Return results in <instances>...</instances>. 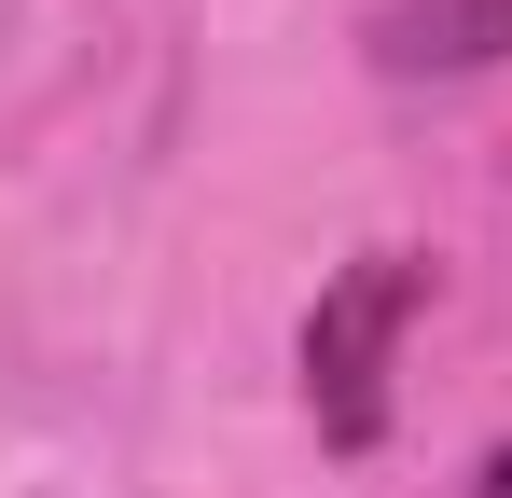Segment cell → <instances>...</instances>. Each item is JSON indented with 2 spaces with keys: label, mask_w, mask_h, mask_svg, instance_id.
Wrapping results in <instances>:
<instances>
[{
  "label": "cell",
  "mask_w": 512,
  "mask_h": 498,
  "mask_svg": "<svg viewBox=\"0 0 512 498\" xmlns=\"http://www.w3.org/2000/svg\"><path fill=\"white\" fill-rule=\"evenodd\" d=\"M416 305H429L416 249H360L346 277H319V305H305V415H319L333 457H374L388 443V360H402Z\"/></svg>",
  "instance_id": "cell-1"
},
{
  "label": "cell",
  "mask_w": 512,
  "mask_h": 498,
  "mask_svg": "<svg viewBox=\"0 0 512 498\" xmlns=\"http://www.w3.org/2000/svg\"><path fill=\"white\" fill-rule=\"evenodd\" d=\"M457 498H512V443H485V457H471V485Z\"/></svg>",
  "instance_id": "cell-3"
},
{
  "label": "cell",
  "mask_w": 512,
  "mask_h": 498,
  "mask_svg": "<svg viewBox=\"0 0 512 498\" xmlns=\"http://www.w3.org/2000/svg\"><path fill=\"white\" fill-rule=\"evenodd\" d=\"M374 70L388 83H457V70H499L512 56V0H374Z\"/></svg>",
  "instance_id": "cell-2"
}]
</instances>
